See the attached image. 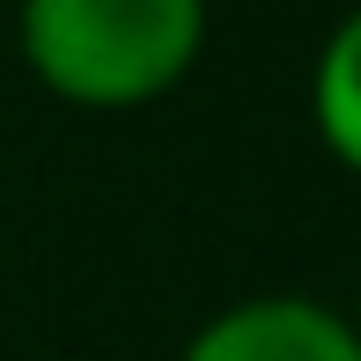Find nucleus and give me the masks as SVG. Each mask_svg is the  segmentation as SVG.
I'll use <instances>...</instances> for the list:
<instances>
[{
  "instance_id": "obj_2",
  "label": "nucleus",
  "mask_w": 361,
  "mask_h": 361,
  "mask_svg": "<svg viewBox=\"0 0 361 361\" xmlns=\"http://www.w3.org/2000/svg\"><path fill=\"white\" fill-rule=\"evenodd\" d=\"M177 361H361V332L317 295H243L221 302Z\"/></svg>"
},
{
  "instance_id": "obj_3",
  "label": "nucleus",
  "mask_w": 361,
  "mask_h": 361,
  "mask_svg": "<svg viewBox=\"0 0 361 361\" xmlns=\"http://www.w3.org/2000/svg\"><path fill=\"white\" fill-rule=\"evenodd\" d=\"M310 126H317L324 155L361 177V8H347L332 23V37L317 44V67H310Z\"/></svg>"
},
{
  "instance_id": "obj_1",
  "label": "nucleus",
  "mask_w": 361,
  "mask_h": 361,
  "mask_svg": "<svg viewBox=\"0 0 361 361\" xmlns=\"http://www.w3.org/2000/svg\"><path fill=\"white\" fill-rule=\"evenodd\" d=\"M15 52L74 111H140L200 67L207 0H23Z\"/></svg>"
},
{
  "instance_id": "obj_4",
  "label": "nucleus",
  "mask_w": 361,
  "mask_h": 361,
  "mask_svg": "<svg viewBox=\"0 0 361 361\" xmlns=\"http://www.w3.org/2000/svg\"><path fill=\"white\" fill-rule=\"evenodd\" d=\"M347 317H354V332H361V288H354V310H347Z\"/></svg>"
}]
</instances>
